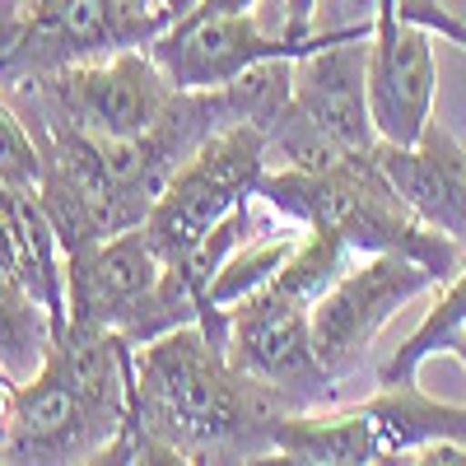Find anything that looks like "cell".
<instances>
[{
  "instance_id": "6da1fadb",
  "label": "cell",
  "mask_w": 466,
  "mask_h": 466,
  "mask_svg": "<svg viewBox=\"0 0 466 466\" xmlns=\"http://www.w3.org/2000/svg\"><path fill=\"white\" fill-rule=\"evenodd\" d=\"M294 410L280 387L243 373L201 322H187L131 350V410L98 461H276L270 430Z\"/></svg>"
},
{
  "instance_id": "7a4b0ae2",
  "label": "cell",
  "mask_w": 466,
  "mask_h": 466,
  "mask_svg": "<svg viewBox=\"0 0 466 466\" xmlns=\"http://www.w3.org/2000/svg\"><path fill=\"white\" fill-rule=\"evenodd\" d=\"M131 340L116 331H56L47 364L19 387L15 430L0 448L10 466L98 461L131 410Z\"/></svg>"
},
{
  "instance_id": "3957f363",
  "label": "cell",
  "mask_w": 466,
  "mask_h": 466,
  "mask_svg": "<svg viewBox=\"0 0 466 466\" xmlns=\"http://www.w3.org/2000/svg\"><path fill=\"white\" fill-rule=\"evenodd\" d=\"M378 149V145H373ZM373 149L345 154L331 168H266L257 182V201L270 206L280 219L299 228H331L340 238L364 252H401L424 266H434L448 280L461 266V243L448 233L430 228L387 182Z\"/></svg>"
},
{
  "instance_id": "277c9868",
  "label": "cell",
  "mask_w": 466,
  "mask_h": 466,
  "mask_svg": "<svg viewBox=\"0 0 466 466\" xmlns=\"http://www.w3.org/2000/svg\"><path fill=\"white\" fill-rule=\"evenodd\" d=\"M66 322L116 331L131 345H145L173 327L201 322V308L182 270L154 252L136 224L80 252H66Z\"/></svg>"
},
{
  "instance_id": "5b68a950",
  "label": "cell",
  "mask_w": 466,
  "mask_h": 466,
  "mask_svg": "<svg viewBox=\"0 0 466 466\" xmlns=\"http://www.w3.org/2000/svg\"><path fill=\"white\" fill-rule=\"evenodd\" d=\"M164 28L168 15H140L127 0H0V80L149 47Z\"/></svg>"
},
{
  "instance_id": "8992f818",
  "label": "cell",
  "mask_w": 466,
  "mask_h": 466,
  "mask_svg": "<svg viewBox=\"0 0 466 466\" xmlns=\"http://www.w3.org/2000/svg\"><path fill=\"white\" fill-rule=\"evenodd\" d=\"M266 173V131L257 122H233L215 131L191 159L173 173L164 197L145 215V238L154 243L168 266L187 261L206 233L248 197H257V182Z\"/></svg>"
},
{
  "instance_id": "52a82bcc",
  "label": "cell",
  "mask_w": 466,
  "mask_h": 466,
  "mask_svg": "<svg viewBox=\"0 0 466 466\" xmlns=\"http://www.w3.org/2000/svg\"><path fill=\"white\" fill-rule=\"evenodd\" d=\"M443 285L434 266L401 252H364L350 261L345 276L313 303V350L327 373L345 387L364 373L378 331L392 322L410 299Z\"/></svg>"
},
{
  "instance_id": "ba28073f",
  "label": "cell",
  "mask_w": 466,
  "mask_h": 466,
  "mask_svg": "<svg viewBox=\"0 0 466 466\" xmlns=\"http://www.w3.org/2000/svg\"><path fill=\"white\" fill-rule=\"evenodd\" d=\"M224 350L243 373L280 387L299 410L340 406L345 387L327 373L313 350V303H303L280 285H266L228 308Z\"/></svg>"
},
{
  "instance_id": "9c48e42d",
  "label": "cell",
  "mask_w": 466,
  "mask_h": 466,
  "mask_svg": "<svg viewBox=\"0 0 466 466\" xmlns=\"http://www.w3.org/2000/svg\"><path fill=\"white\" fill-rule=\"evenodd\" d=\"M19 80H33L70 127L98 140L145 136L177 98V85L149 47H122L98 61H75L52 75H19Z\"/></svg>"
},
{
  "instance_id": "30bf717a",
  "label": "cell",
  "mask_w": 466,
  "mask_h": 466,
  "mask_svg": "<svg viewBox=\"0 0 466 466\" xmlns=\"http://www.w3.org/2000/svg\"><path fill=\"white\" fill-rule=\"evenodd\" d=\"M327 37H355V33H313L308 43H294L289 33L270 37L252 15H210L191 10L173 19L159 37L149 43L154 61L168 70V80L177 89H224L233 80H243L248 70L266 61H294L308 47L327 43Z\"/></svg>"
},
{
  "instance_id": "8fae6325",
  "label": "cell",
  "mask_w": 466,
  "mask_h": 466,
  "mask_svg": "<svg viewBox=\"0 0 466 466\" xmlns=\"http://www.w3.org/2000/svg\"><path fill=\"white\" fill-rule=\"evenodd\" d=\"M289 98L340 149H373L378 127L369 107V37H327L294 56Z\"/></svg>"
},
{
  "instance_id": "7c38bea8",
  "label": "cell",
  "mask_w": 466,
  "mask_h": 466,
  "mask_svg": "<svg viewBox=\"0 0 466 466\" xmlns=\"http://www.w3.org/2000/svg\"><path fill=\"white\" fill-rule=\"evenodd\" d=\"M434 33L397 24L392 33H369V107L378 140L415 145L434 122Z\"/></svg>"
},
{
  "instance_id": "4fadbf2b",
  "label": "cell",
  "mask_w": 466,
  "mask_h": 466,
  "mask_svg": "<svg viewBox=\"0 0 466 466\" xmlns=\"http://www.w3.org/2000/svg\"><path fill=\"white\" fill-rule=\"evenodd\" d=\"M378 164L401 191V201L439 233H448L452 243H466V168H461V145L452 131L439 122L424 127L415 145H392L378 140Z\"/></svg>"
},
{
  "instance_id": "5bb4252c",
  "label": "cell",
  "mask_w": 466,
  "mask_h": 466,
  "mask_svg": "<svg viewBox=\"0 0 466 466\" xmlns=\"http://www.w3.org/2000/svg\"><path fill=\"white\" fill-rule=\"evenodd\" d=\"M276 461L294 466H373L382 461V439L378 424L360 406H313L280 415L276 430Z\"/></svg>"
},
{
  "instance_id": "9a60e30c",
  "label": "cell",
  "mask_w": 466,
  "mask_h": 466,
  "mask_svg": "<svg viewBox=\"0 0 466 466\" xmlns=\"http://www.w3.org/2000/svg\"><path fill=\"white\" fill-rule=\"evenodd\" d=\"M382 439V461H406L415 448L434 443V439H457L466 443V406L434 401L430 392H420V382L401 387H378L373 397L355 401Z\"/></svg>"
},
{
  "instance_id": "2e32d148",
  "label": "cell",
  "mask_w": 466,
  "mask_h": 466,
  "mask_svg": "<svg viewBox=\"0 0 466 466\" xmlns=\"http://www.w3.org/2000/svg\"><path fill=\"white\" fill-rule=\"evenodd\" d=\"M52 340H56V322L47 313V303L28 285L0 276V364L19 382H28L47 364Z\"/></svg>"
},
{
  "instance_id": "e0dca14e",
  "label": "cell",
  "mask_w": 466,
  "mask_h": 466,
  "mask_svg": "<svg viewBox=\"0 0 466 466\" xmlns=\"http://www.w3.org/2000/svg\"><path fill=\"white\" fill-rule=\"evenodd\" d=\"M466 327V257L452 276L443 280V294L430 303V313L420 318V327L397 345V355L378 369V382L382 387H401V382H415L420 378V364L430 355H443L452 350V336Z\"/></svg>"
},
{
  "instance_id": "ac0fdd59",
  "label": "cell",
  "mask_w": 466,
  "mask_h": 466,
  "mask_svg": "<svg viewBox=\"0 0 466 466\" xmlns=\"http://www.w3.org/2000/svg\"><path fill=\"white\" fill-rule=\"evenodd\" d=\"M355 257H360V252L350 248L340 233H331V228H303L299 248L289 252V261L280 266V276L270 280V285L299 294L303 303H318V299L345 276V270H350V261H355Z\"/></svg>"
},
{
  "instance_id": "d6986e66",
  "label": "cell",
  "mask_w": 466,
  "mask_h": 466,
  "mask_svg": "<svg viewBox=\"0 0 466 466\" xmlns=\"http://www.w3.org/2000/svg\"><path fill=\"white\" fill-rule=\"evenodd\" d=\"M37 173H43V154H37L15 103L0 94V177L15 191H37Z\"/></svg>"
},
{
  "instance_id": "ffe728a7",
  "label": "cell",
  "mask_w": 466,
  "mask_h": 466,
  "mask_svg": "<svg viewBox=\"0 0 466 466\" xmlns=\"http://www.w3.org/2000/svg\"><path fill=\"white\" fill-rule=\"evenodd\" d=\"M373 10H378V0H318L313 33H355V37H369L373 33Z\"/></svg>"
},
{
  "instance_id": "44dd1931",
  "label": "cell",
  "mask_w": 466,
  "mask_h": 466,
  "mask_svg": "<svg viewBox=\"0 0 466 466\" xmlns=\"http://www.w3.org/2000/svg\"><path fill=\"white\" fill-rule=\"evenodd\" d=\"M397 15L406 24H420V28H430L439 43H452L466 52V24L443 5V0H397Z\"/></svg>"
},
{
  "instance_id": "7402d4cb",
  "label": "cell",
  "mask_w": 466,
  "mask_h": 466,
  "mask_svg": "<svg viewBox=\"0 0 466 466\" xmlns=\"http://www.w3.org/2000/svg\"><path fill=\"white\" fill-rule=\"evenodd\" d=\"M410 466H466V443L457 439H434V443H424L406 457Z\"/></svg>"
},
{
  "instance_id": "603a6c76",
  "label": "cell",
  "mask_w": 466,
  "mask_h": 466,
  "mask_svg": "<svg viewBox=\"0 0 466 466\" xmlns=\"http://www.w3.org/2000/svg\"><path fill=\"white\" fill-rule=\"evenodd\" d=\"M19 378L0 364V448H5V439H10V430H15V415H19Z\"/></svg>"
},
{
  "instance_id": "cb8c5ba5",
  "label": "cell",
  "mask_w": 466,
  "mask_h": 466,
  "mask_svg": "<svg viewBox=\"0 0 466 466\" xmlns=\"http://www.w3.org/2000/svg\"><path fill=\"white\" fill-rule=\"evenodd\" d=\"M313 15H318V0H285V33L294 43L313 37Z\"/></svg>"
},
{
  "instance_id": "d4e9b609",
  "label": "cell",
  "mask_w": 466,
  "mask_h": 466,
  "mask_svg": "<svg viewBox=\"0 0 466 466\" xmlns=\"http://www.w3.org/2000/svg\"><path fill=\"white\" fill-rule=\"evenodd\" d=\"M197 10H210V15H252L257 0H201ZM191 15V10H187Z\"/></svg>"
},
{
  "instance_id": "484cf974",
  "label": "cell",
  "mask_w": 466,
  "mask_h": 466,
  "mask_svg": "<svg viewBox=\"0 0 466 466\" xmlns=\"http://www.w3.org/2000/svg\"><path fill=\"white\" fill-rule=\"evenodd\" d=\"M201 0H168V19H182L187 10H197Z\"/></svg>"
},
{
  "instance_id": "4316f807",
  "label": "cell",
  "mask_w": 466,
  "mask_h": 466,
  "mask_svg": "<svg viewBox=\"0 0 466 466\" xmlns=\"http://www.w3.org/2000/svg\"><path fill=\"white\" fill-rule=\"evenodd\" d=\"M448 355H457V360H461V369H466V327L452 336V350H448Z\"/></svg>"
},
{
  "instance_id": "83f0119b",
  "label": "cell",
  "mask_w": 466,
  "mask_h": 466,
  "mask_svg": "<svg viewBox=\"0 0 466 466\" xmlns=\"http://www.w3.org/2000/svg\"><path fill=\"white\" fill-rule=\"evenodd\" d=\"M461 168H466V154H461Z\"/></svg>"
}]
</instances>
